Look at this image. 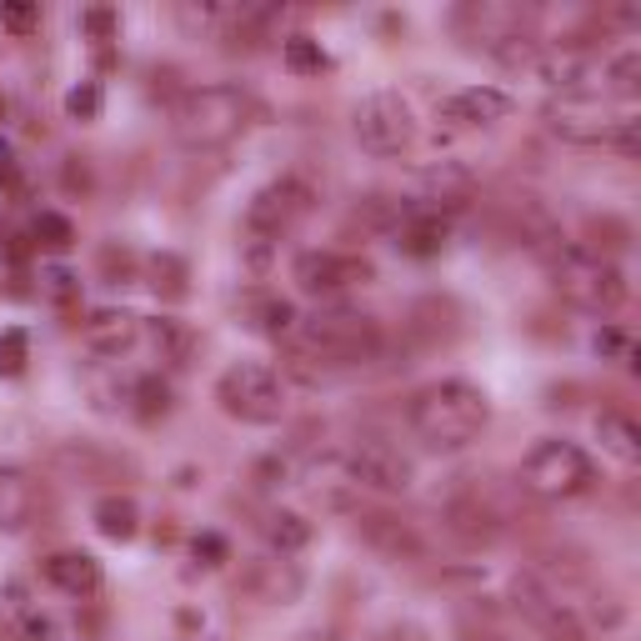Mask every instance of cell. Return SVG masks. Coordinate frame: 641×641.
<instances>
[{
  "label": "cell",
  "instance_id": "cell-1",
  "mask_svg": "<svg viewBox=\"0 0 641 641\" xmlns=\"http://www.w3.org/2000/svg\"><path fill=\"white\" fill-rule=\"evenodd\" d=\"M411 432L421 436V446H432V451H461V446H472L476 436L486 432V421H491V401H486L482 386L472 381H436L426 392L411 401Z\"/></svg>",
  "mask_w": 641,
  "mask_h": 641
},
{
  "label": "cell",
  "instance_id": "cell-2",
  "mask_svg": "<svg viewBox=\"0 0 641 641\" xmlns=\"http://www.w3.org/2000/svg\"><path fill=\"white\" fill-rule=\"evenodd\" d=\"M547 131L562 136L572 145H612L621 156H637L641 145V120L631 111H616L602 101V91H566L547 101Z\"/></svg>",
  "mask_w": 641,
  "mask_h": 641
},
{
  "label": "cell",
  "instance_id": "cell-3",
  "mask_svg": "<svg viewBox=\"0 0 641 641\" xmlns=\"http://www.w3.org/2000/svg\"><path fill=\"white\" fill-rule=\"evenodd\" d=\"M541 256H547L556 296H562L566 306H576V311L612 316L616 306L627 302V275H621V266H612L606 256H597V251L556 241V246L541 251Z\"/></svg>",
  "mask_w": 641,
  "mask_h": 641
},
{
  "label": "cell",
  "instance_id": "cell-4",
  "mask_svg": "<svg viewBox=\"0 0 641 641\" xmlns=\"http://www.w3.org/2000/svg\"><path fill=\"white\" fill-rule=\"evenodd\" d=\"M256 116V101L236 86H201L185 91V101L170 111V131L185 151H221L231 145Z\"/></svg>",
  "mask_w": 641,
  "mask_h": 641
},
{
  "label": "cell",
  "instance_id": "cell-5",
  "mask_svg": "<svg viewBox=\"0 0 641 641\" xmlns=\"http://www.w3.org/2000/svg\"><path fill=\"white\" fill-rule=\"evenodd\" d=\"M311 206H316V191L302 181V176H281V181L261 185V191L251 196V206H246V221H241L251 261L266 266L271 246L281 236H291V231L311 216Z\"/></svg>",
  "mask_w": 641,
  "mask_h": 641
},
{
  "label": "cell",
  "instance_id": "cell-6",
  "mask_svg": "<svg viewBox=\"0 0 641 641\" xmlns=\"http://www.w3.org/2000/svg\"><path fill=\"white\" fill-rule=\"evenodd\" d=\"M302 351L321 356L331 367H361L381 351V321L351 306H326L302 321Z\"/></svg>",
  "mask_w": 641,
  "mask_h": 641
},
{
  "label": "cell",
  "instance_id": "cell-7",
  "mask_svg": "<svg viewBox=\"0 0 641 641\" xmlns=\"http://www.w3.org/2000/svg\"><path fill=\"white\" fill-rule=\"evenodd\" d=\"M522 486L541 501H572L597 486V461L576 441H537L522 461Z\"/></svg>",
  "mask_w": 641,
  "mask_h": 641
},
{
  "label": "cell",
  "instance_id": "cell-8",
  "mask_svg": "<svg viewBox=\"0 0 641 641\" xmlns=\"http://www.w3.org/2000/svg\"><path fill=\"white\" fill-rule=\"evenodd\" d=\"M216 401L241 426H275L286 416V386L266 361H236L216 381Z\"/></svg>",
  "mask_w": 641,
  "mask_h": 641
},
{
  "label": "cell",
  "instance_id": "cell-9",
  "mask_svg": "<svg viewBox=\"0 0 641 641\" xmlns=\"http://www.w3.org/2000/svg\"><path fill=\"white\" fill-rule=\"evenodd\" d=\"M356 141L367 156H401L406 145L416 141V120H411L406 95L376 91L356 105Z\"/></svg>",
  "mask_w": 641,
  "mask_h": 641
},
{
  "label": "cell",
  "instance_id": "cell-10",
  "mask_svg": "<svg viewBox=\"0 0 641 641\" xmlns=\"http://www.w3.org/2000/svg\"><path fill=\"white\" fill-rule=\"evenodd\" d=\"M457 30H461V40L501 55L516 40L531 36V11L526 5H507V0H472V5L457 11Z\"/></svg>",
  "mask_w": 641,
  "mask_h": 641
},
{
  "label": "cell",
  "instance_id": "cell-11",
  "mask_svg": "<svg viewBox=\"0 0 641 641\" xmlns=\"http://www.w3.org/2000/svg\"><path fill=\"white\" fill-rule=\"evenodd\" d=\"M346 476L367 491H381V497H401L416 472H411V457H401V446L381 441V436H361L346 451Z\"/></svg>",
  "mask_w": 641,
  "mask_h": 641
},
{
  "label": "cell",
  "instance_id": "cell-12",
  "mask_svg": "<svg viewBox=\"0 0 641 641\" xmlns=\"http://www.w3.org/2000/svg\"><path fill=\"white\" fill-rule=\"evenodd\" d=\"M291 281H296L306 296H341L346 286L376 281V266L361 261V256H346V251H302V256L291 261Z\"/></svg>",
  "mask_w": 641,
  "mask_h": 641
},
{
  "label": "cell",
  "instance_id": "cell-13",
  "mask_svg": "<svg viewBox=\"0 0 641 641\" xmlns=\"http://www.w3.org/2000/svg\"><path fill=\"white\" fill-rule=\"evenodd\" d=\"M511 602H516V612H522L547 641H587V627L576 621V612L556 602V591H547L537 576H526V572L516 576V581H511Z\"/></svg>",
  "mask_w": 641,
  "mask_h": 641
},
{
  "label": "cell",
  "instance_id": "cell-14",
  "mask_svg": "<svg viewBox=\"0 0 641 641\" xmlns=\"http://www.w3.org/2000/svg\"><path fill=\"white\" fill-rule=\"evenodd\" d=\"M476 181H472V170L466 166H432V170H421V181H416V196L406 201V216H441V210H461L466 201H472Z\"/></svg>",
  "mask_w": 641,
  "mask_h": 641
},
{
  "label": "cell",
  "instance_id": "cell-15",
  "mask_svg": "<svg viewBox=\"0 0 641 641\" xmlns=\"http://www.w3.org/2000/svg\"><path fill=\"white\" fill-rule=\"evenodd\" d=\"M302 587H306V576H302V566L291 562V556H261V562H251L246 572H241V591L246 597H256V602H266V606H286V602H296L302 597Z\"/></svg>",
  "mask_w": 641,
  "mask_h": 641
},
{
  "label": "cell",
  "instance_id": "cell-16",
  "mask_svg": "<svg viewBox=\"0 0 641 641\" xmlns=\"http://www.w3.org/2000/svg\"><path fill=\"white\" fill-rule=\"evenodd\" d=\"M507 116H511V95L497 91V86H466V91H457L441 105V120H451V126H497Z\"/></svg>",
  "mask_w": 641,
  "mask_h": 641
},
{
  "label": "cell",
  "instance_id": "cell-17",
  "mask_svg": "<svg viewBox=\"0 0 641 641\" xmlns=\"http://www.w3.org/2000/svg\"><path fill=\"white\" fill-rule=\"evenodd\" d=\"M86 346L95 356H126L141 341V316L131 311H116V306H105V311H91V321L80 326Z\"/></svg>",
  "mask_w": 641,
  "mask_h": 641
},
{
  "label": "cell",
  "instance_id": "cell-18",
  "mask_svg": "<svg viewBox=\"0 0 641 641\" xmlns=\"http://www.w3.org/2000/svg\"><path fill=\"white\" fill-rule=\"evenodd\" d=\"M40 507V491L30 472L21 466H0V531H26Z\"/></svg>",
  "mask_w": 641,
  "mask_h": 641
},
{
  "label": "cell",
  "instance_id": "cell-19",
  "mask_svg": "<svg viewBox=\"0 0 641 641\" xmlns=\"http://www.w3.org/2000/svg\"><path fill=\"white\" fill-rule=\"evenodd\" d=\"M361 537H367L381 556H392V562H421V551H426L411 526L396 522V516H381V511L361 516Z\"/></svg>",
  "mask_w": 641,
  "mask_h": 641
},
{
  "label": "cell",
  "instance_id": "cell-20",
  "mask_svg": "<svg viewBox=\"0 0 641 641\" xmlns=\"http://www.w3.org/2000/svg\"><path fill=\"white\" fill-rule=\"evenodd\" d=\"M46 576H51V587H61L66 597H91V591H101V562H95L91 551H55L51 562H46Z\"/></svg>",
  "mask_w": 641,
  "mask_h": 641
},
{
  "label": "cell",
  "instance_id": "cell-21",
  "mask_svg": "<svg viewBox=\"0 0 641 641\" xmlns=\"http://www.w3.org/2000/svg\"><path fill=\"white\" fill-rule=\"evenodd\" d=\"M446 241H451V226H446V216H406V221L396 226V246H401L406 256H416V261H432V256H441Z\"/></svg>",
  "mask_w": 641,
  "mask_h": 641
},
{
  "label": "cell",
  "instance_id": "cell-22",
  "mask_svg": "<svg viewBox=\"0 0 641 641\" xmlns=\"http://www.w3.org/2000/svg\"><path fill=\"white\" fill-rule=\"evenodd\" d=\"M151 346H156V356L166 367H191L196 331L185 326V321H176V316H161V321H151Z\"/></svg>",
  "mask_w": 641,
  "mask_h": 641
},
{
  "label": "cell",
  "instance_id": "cell-23",
  "mask_svg": "<svg viewBox=\"0 0 641 641\" xmlns=\"http://www.w3.org/2000/svg\"><path fill=\"white\" fill-rule=\"evenodd\" d=\"M597 441H602L616 461H627V466L641 461V432H637V421L621 416V411H602V416H597Z\"/></svg>",
  "mask_w": 641,
  "mask_h": 641
},
{
  "label": "cell",
  "instance_id": "cell-24",
  "mask_svg": "<svg viewBox=\"0 0 641 641\" xmlns=\"http://www.w3.org/2000/svg\"><path fill=\"white\" fill-rule=\"evenodd\" d=\"M261 537L275 556H291V551H302L311 541V522H306L302 511H271L261 522Z\"/></svg>",
  "mask_w": 641,
  "mask_h": 641
},
{
  "label": "cell",
  "instance_id": "cell-25",
  "mask_svg": "<svg viewBox=\"0 0 641 641\" xmlns=\"http://www.w3.org/2000/svg\"><path fill=\"white\" fill-rule=\"evenodd\" d=\"M136 526H141V511L131 497H101L95 501V531L111 541H131Z\"/></svg>",
  "mask_w": 641,
  "mask_h": 641
},
{
  "label": "cell",
  "instance_id": "cell-26",
  "mask_svg": "<svg viewBox=\"0 0 641 641\" xmlns=\"http://www.w3.org/2000/svg\"><path fill=\"white\" fill-rule=\"evenodd\" d=\"M170 401H176V396H170V381L161 376V371H145V376L131 381V411L141 421H161L170 411Z\"/></svg>",
  "mask_w": 641,
  "mask_h": 641
},
{
  "label": "cell",
  "instance_id": "cell-27",
  "mask_svg": "<svg viewBox=\"0 0 641 641\" xmlns=\"http://www.w3.org/2000/svg\"><path fill=\"white\" fill-rule=\"evenodd\" d=\"M451 516V526H457L461 537H472V541H497L501 537V526H497V516L486 507H472V501H457V507L446 511Z\"/></svg>",
  "mask_w": 641,
  "mask_h": 641
},
{
  "label": "cell",
  "instance_id": "cell-28",
  "mask_svg": "<svg viewBox=\"0 0 641 641\" xmlns=\"http://www.w3.org/2000/svg\"><path fill=\"white\" fill-rule=\"evenodd\" d=\"M151 291L166 296V302H181L185 296V261L181 256H170V251L151 256Z\"/></svg>",
  "mask_w": 641,
  "mask_h": 641
},
{
  "label": "cell",
  "instance_id": "cell-29",
  "mask_svg": "<svg viewBox=\"0 0 641 641\" xmlns=\"http://www.w3.org/2000/svg\"><path fill=\"white\" fill-rule=\"evenodd\" d=\"M602 80H612V91L616 95H637L641 91V51L631 46V51H621V55H612L606 61V70H602Z\"/></svg>",
  "mask_w": 641,
  "mask_h": 641
},
{
  "label": "cell",
  "instance_id": "cell-30",
  "mask_svg": "<svg viewBox=\"0 0 641 641\" xmlns=\"http://www.w3.org/2000/svg\"><path fill=\"white\" fill-rule=\"evenodd\" d=\"M281 55H286V66L296 70V76H316V70H326V66H331L326 51H321V40H311V36H291Z\"/></svg>",
  "mask_w": 641,
  "mask_h": 641
},
{
  "label": "cell",
  "instance_id": "cell-31",
  "mask_svg": "<svg viewBox=\"0 0 641 641\" xmlns=\"http://www.w3.org/2000/svg\"><path fill=\"white\" fill-rule=\"evenodd\" d=\"M36 241L46 251H70L76 246V226H70L61 210H40L36 216Z\"/></svg>",
  "mask_w": 641,
  "mask_h": 641
},
{
  "label": "cell",
  "instance_id": "cell-32",
  "mask_svg": "<svg viewBox=\"0 0 641 641\" xmlns=\"http://www.w3.org/2000/svg\"><path fill=\"white\" fill-rule=\"evenodd\" d=\"M30 361V336L21 326L0 331V376H21Z\"/></svg>",
  "mask_w": 641,
  "mask_h": 641
},
{
  "label": "cell",
  "instance_id": "cell-33",
  "mask_svg": "<svg viewBox=\"0 0 641 641\" xmlns=\"http://www.w3.org/2000/svg\"><path fill=\"white\" fill-rule=\"evenodd\" d=\"M101 80H80V86H70L66 91V116L70 120H95L101 116Z\"/></svg>",
  "mask_w": 641,
  "mask_h": 641
},
{
  "label": "cell",
  "instance_id": "cell-34",
  "mask_svg": "<svg viewBox=\"0 0 641 641\" xmlns=\"http://www.w3.org/2000/svg\"><path fill=\"white\" fill-rule=\"evenodd\" d=\"M40 291H46L51 302H76L80 281H76L70 266H40Z\"/></svg>",
  "mask_w": 641,
  "mask_h": 641
},
{
  "label": "cell",
  "instance_id": "cell-35",
  "mask_svg": "<svg viewBox=\"0 0 641 641\" xmlns=\"http://www.w3.org/2000/svg\"><path fill=\"white\" fill-rule=\"evenodd\" d=\"M291 326H296V306L291 302H266L261 306V331L266 336H286Z\"/></svg>",
  "mask_w": 641,
  "mask_h": 641
},
{
  "label": "cell",
  "instance_id": "cell-36",
  "mask_svg": "<svg viewBox=\"0 0 641 641\" xmlns=\"http://www.w3.org/2000/svg\"><path fill=\"white\" fill-rule=\"evenodd\" d=\"M36 21H40V11L36 5H26V0H5V5H0V26L5 30H21V36H26Z\"/></svg>",
  "mask_w": 641,
  "mask_h": 641
},
{
  "label": "cell",
  "instance_id": "cell-37",
  "mask_svg": "<svg viewBox=\"0 0 641 641\" xmlns=\"http://www.w3.org/2000/svg\"><path fill=\"white\" fill-rule=\"evenodd\" d=\"M191 551H196V562H201V566H221L226 556H231L226 537H216V531H201V537L191 541Z\"/></svg>",
  "mask_w": 641,
  "mask_h": 641
},
{
  "label": "cell",
  "instance_id": "cell-38",
  "mask_svg": "<svg viewBox=\"0 0 641 641\" xmlns=\"http://www.w3.org/2000/svg\"><path fill=\"white\" fill-rule=\"evenodd\" d=\"M286 476H291L286 461H266L261 472H256V486H261V491H271V486H286Z\"/></svg>",
  "mask_w": 641,
  "mask_h": 641
},
{
  "label": "cell",
  "instance_id": "cell-39",
  "mask_svg": "<svg viewBox=\"0 0 641 641\" xmlns=\"http://www.w3.org/2000/svg\"><path fill=\"white\" fill-rule=\"evenodd\" d=\"M80 26L91 30V36H111V30H116V15L111 11H86L80 15Z\"/></svg>",
  "mask_w": 641,
  "mask_h": 641
},
{
  "label": "cell",
  "instance_id": "cell-40",
  "mask_svg": "<svg viewBox=\"0 0 641 641\" xmlns=\"http://www.w3.org/2000/svg\"><path fill=\"white\" fill-rule=\"evenodd\" d=\"M597 351H602V356L621 351V331H602V336H597Z\"/></svg>",
  "mask_w": 641,
  "mask_h": 641
},
{
  "label": "cell",
  "instance_id": "cell-41",
  "mask_svg": "<svg viewBox=\"0 0 641 641\" xmlns=\"http://www.w3.org/2000/svg\"><path fill=\"white\" fill-rule=\"evenodd\" d=\"M11 176H15V151H11L5 141H0V185L11 181Z\"/></svg>",
  "mask_w": 641,
  "mask_h": 641
},
{
  "label": "cell",
  "instance_id": "cell-42",
  "mask_svg": "<svg viewBox=\"0 0 641 641\" xmlns=\"http://www.w3.org/2000/svg\"><path fill=\"white\" fill-rule=\"evenodd\" d=\"M302 641H326V637H302Z\"/></svg>",
  "mask_w": 641,
  "mask_h": 641
},
{
  "label": "cell",
  "instance_id": "cell-43",
  "mask_svg": "<svg viewBox=\"0 0 641 641\" xmlns=\"http://www.w3.org/2000/svg\"><path fill=\"white\" fill-rule=\"evenodd\" d=\"M0 120H5V101H0Z\"/></svg>",
  "mask_w": 641,
  "mask_h": 641
}]
</instances>
